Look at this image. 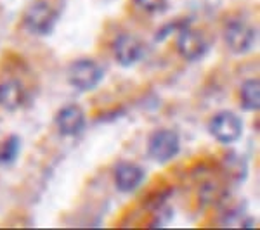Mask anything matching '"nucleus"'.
<instances>
[{"label":"nucleus","mask_w":260,"mask_h":230,"mask_svg":"<svg viewBox=\"0 0 260 230\" xmlns=\"http://www.w3.org/2000/svg\"><path fill=\"white\" fill-rule=\"evenodd\" d=\"M57 23V12L47 2H35L28 7L23 16V24L28 33L37 36H44L54 31Z\"/></svg>","instance_id":"nucleus-1"},{"label":"nucleus","mask_w":260,"mask_h":230,"mask_svg":"<svg viewBox=\"0 0 260 230\" xmlns=\"http://www.w3.org/2000/svg\"><path fill=\"white\" fill-rule=\"evenodd\" d=\"M179 150H180V139L174 130L161 128V130H156L149 137L148 152L154 161L169 163L177 156Z\"/></svg>","instance_id":"nucleus-2"},{"label":"nucleus","mask_w":260,"mask_h":230,"mask_svg":"<svg viewBox=\"0 0 260 230\" xmlns=\"http://www.w3.org/2000/svg\"><path fill=\"white\" fill-rule=\"evenodd\" d=\"M68 80L70 85L82 92L94 90L103 80V69L92 59H78L70 66Z\"/></svg>","instance_id":"nucleus-3"},{"label":"nucleus","mask_w":260,"mask_h":230,"mask_svg":"<svg viewBox=\"0 0 260 230\" xmlns=\"http://www.w3.org/2000/svg\"><path fill=\"white\" fill-rule=\"evenodd\" d=\"M212 137L220 144H233L241 137L243 132V121L240 116H236L231 111H220L212 118L210 125Z\"/></svg>","instance_id":"nucleus-4"},{"label":"nucleus","mask_w":260,"mask_h":230,"mask_svg":"<svg viewBox=\"0 0 260 230\" xmlns=\"http://www.w3.org/2000/svg\"><path fill=\"white\" fill-rule=\"evenodd\" d=\"M224 40L231 52L246 54L253 49L255 42H257V30L243 21H231L225 26Z\"/></svg>","instance_id":"nucleus-5"},{"label":"nucleus","mask_w":260,"mask_h":230,"mask_svg":"<svg viewBox=\"0 0 260 230\" xmlns=\"http://www.w3.org/2000/svg\"><path fill=\"white\" fill-rule=\"evenodd\" d=\"M177 50L180 57L187 61H200L208 52V42L198 30L182 28L177 35Z\"/></svg>","instance_id":"nucleus-6"},{"label":"nucleus","mask_w":260,"mask_h":230,"mask_svg":"<svg viewBox=\"0 0 260 230\" xmlns=\"http://www.w3.org/2000/svg\"><path fill=\"white\" fill-rule=\"evenodd\" d=\"M113 54L120 66H132L142 57L144 45L137 36L130 35V33H121L113 44Z\"/></svg>","instance_id":"nucleus-7"},{"label":"nucleus","mask_w":260,"mask_h":230,"mask_svg":"<svg viewBox=\"0 0 260 230\" xmlns=\"http://www.w3.org/2000/svg\"><path fill=\"white\" fill-rule=\"evenodd\" d=\"M56 125L61 135L75 137L83 130V127H85V112H83L82 107L77 106V104L64 106L57 112Z\"/></svg>","instance_id":"nucleus-8"},{"label":"nucleus","mask_w":260,"mask_h":230,"mask_svg":"<svg viewBox=\"0 0 260 230\" xmlns=\"http://www.w3.org/2000/svg\"><path fill=\"white\" fill-rule=\"evenodd\" d=\"M144 180V170L136 163H118L115 168V185L120 192H132Z\"/></svg>","instance_id":"nucleus-9"},{"label":"nucleus","mask_w":260,"mask_h":230,"mask_svg":"<svg viewBox=\"0 0 260 230\" xmlns=\"http://www.w3.org/2000/svg\"><path fill=\"white\" fill-rule=\"evenodd\" d=\"M26 100V90L18 80L0 83V106L6 111H18Z\"/></svg>","instance_id":"nucleus-10"},{"label":"nucleus","mask_w":260,"mask_h":230,"mask_svg":"<svg viewBox=\"0 0 260 230\" xmlns=\"http://www.w3.org/2000/svg\"><path fill=\"white\" fill-rule=\"evenodd\" d=\"M241 107L245 111H258L260 107V82L258 78H250L240 89Z\"/></svg>","instance_id":"nucleus-11"},{"label":"nucleus","mask_w":260,"mask_h":230,"mask_svg":"<svg viewBox=\"0 0 260 230\" xmlns=\"http://www.w3.org/2000/svg\"><path fill=\"white\" fill-rule=\"evenodd\" d=\"M18 154H19V139L16 135H11L6 140V144H4L2 150H0V163L2 165H11L18 158Z\"/></svg>","instance_id":"nucleus-12"},{"label":"nucleus","mask_w":260,"mask_h":230,"mask_svg":"<svg viewBox=\"0 0 260 230\" xmlns=\"http://www.w3.org/2000/svg\"><path fill=\"white\" fill-rule=\"evenodd\" d=\"M134 2L146 12H160L167 6V0H134Z\"/></svg>","instance_id":"nucleus-13"}]
</instances>
